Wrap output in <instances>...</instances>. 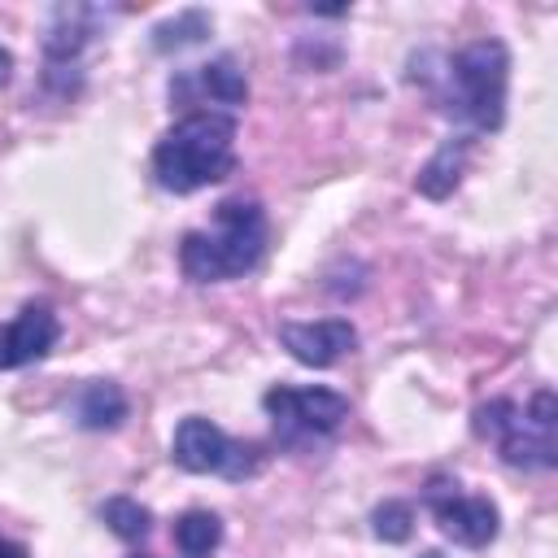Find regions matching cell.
Instances as JSON below:
<instances>
[{
	"instance_id": "obj_18",
	"label": "cell",
	"mask_w": 558,
	"mask_h": 558,
	"mask_svg": "<svg viewBox=\"0 0 558 558\" xmlns=\"http://www.w3.org/2000/svg\"><path fill=\"white\" fill-rule=\"evenodd\" d=\"M514 418H519V405H514L510 397H493V401H484V405L475 410L471 427H475L480 440H493V445H497V440L514 427Z\"/></svg>"
},
{
	"instance_id": "obj_8",
	"label": "cell",
	"mask_w": 558,
	"mask_h": 558,
	"mask_svg": "<svg viewBox=\"0 0 558 558\" xmlns=\"http://www.w3.org/2000/svg\"><path fill=\"white\" fill-rule=\"evenodd\" d=\"M170 96L174 100H214V105H227V109H240L248 100V78L240 70L235 57H214L209 65H196V70H183L170 78Z\"/></svg>"
},
{
	"instance_id": "obj_21",
	"label": "cell",
	"mask_w": 558,
	"mask_h": 558,
	"mask_svg": "<svg viewBox=\"0 0 558 558\" xmlns=\"http://www.w3.org/2000/svg\"><path fill=\"white\" fill-rule=\"evenodd\" d=\"M135 558H148V554H135Z\"/></svg>"
},
{
	"instance_id": "obj_2",
	"label": "cell",
	"mask_w": 558,
	"mask_h": 558,
	"mask_svg": "<svg viewBox=\"0 0 558 558\" xmlns=\"http://www.w3.org/2000/svg\"><path fill=\"white\" fill-rule=\"evenodd\" d=\"M266 253V214L257 201L231 196L214 209V231H187L179 266L192 283H227L248 275Z\"/></svg>"
},
{
	"instance_id": "obj_3",
	"label": "cell",
	"mask_w": 558,
	"mask_h": 558,
	"mask_svg": "<svg viewBox=\"0 0 558 558\" xmlns=\"http://www.w3.org/2000/svg\"><path fill=\"white\" fill-rule=\"evenodd\" d=\"M449 113L471 122L475 131H497L506 118V87H510V52L501 39H475L453 52L449 61Z\"/></svg>"
},
{
	"instance_id": "obj_15",
	"label": "cell",
	"mask_w": 558,
	"mask_h": 558,
	"mask_svg": "<svg viewBox=\"0 0 558 558\" xmlns=\"http://www.w3.org/2000/svg\"><path fill=\"white\" fill-rule=\"evenodd\" d=\"M205 35H209V13L205 9H183L179 17L153 26V48L157 52H179L187 44H201Z\"/></svg>"
},
{
	"instance_id": "obj_14",
	"label": "cell",
	"mask_w": 558,
	"mask_h": 558,
	"mask_svg": "<svg viewBox=\"0 0 558 558\" xmlns=\"http://www.w3.org/2000/svg\"><path fill=\"white\" fill-rule=\"evenodd\" d=\"M174 545L183 558H209L222 545V519L214 510H187L174 523Z\"/></svg>"
},
{
	"instance_id": "obj_1",
	"label": "cell",
	"mask_w": 558,
	"mask_h": 558,
	"mask_svg": "<svg viewBox=\"0 0 558 558\" xmlns=\"http://www.w3.org/2000/svg\"><path fill=\"white\" fill-rule=\"evenodd\" d=\"M235 170V118L218 109H196L179 118L153 148V179L174 192H201Z\"/></svg>"
},
{
	"instance_id": "obj_12",
	"label": "cell",
	"mask_w": 558,
	"mask_h": 558,
	"mask_svg": "<svg viewBox=\"0 0 558 558\" xmlns=\"http://www.w3.org/2000/svg\"><path fill=\"white\" fill-rule=\"evenodd\" d=\"M466 153H471V135H449L418 170L414 187L427 196V201H445L458 183H462V170H466Z\"/></svg>"
},
{
	"instance_id": "obj_17",
	"label": "cell",
	"mask_w": 558,
	"mask_h": 558,
	"mask_svg": "<svg viewBox=\"0 0 558 558\" xmlns=\"http://www.w3.org/2000/svg\"><path fill=\"white\" fill-rule=\"evenodd\" d=\"M371 532L384 541V545H401V541H410V532H414V506L410 501H379L375 506V514H371Z\"/></svg>"
},
{
	"instance_id": "obj_11",
	"label": "cell",
	"mask_w": 558,
	"mask_h": 558,
	"mask_svg": "<svg viewBox=\"0 0 558 558\" xmlns=\"http://www.w3.org/2000/svg\"><path fill=\"white\" fill-rule=\"evenodd\" d=\"M92 22H96V9H83V4H61L52 9V22H48V35H44V57L52 70H65L78 61L87 35H92Z\"/></svg>"
},
{
	"instance_id": "obj_10",
	"label": "cell",
	"mask_w": 558,
	"mask_h": 558,
	"mask_svg": "<svg viewBox=\"0 0 558 558\" xmlns=\"http://www.w3.org/2000/svg\"><path fill=\"white\" fill-rule=\"evenodd\" d=\"M497 453H501V462H510L519 471H554L558 466V432H545V427L527 423V414L519 405V418L497 440Z\"/></svg>"
},
{
	"instance_id": "obj_13",
	"label": "cell",
	"mask_w": 558,
	"mask_h": 558,
	"mask_svg": "<svg viewBox=\"0 0 558 558\" xmlns=\"http://www.w3.org/2000/svg\"><path fill=\"white\" fill-rule=\"evenodd\" d=\"M126 414H131V401H126V392H122L113 379H92V384H83V392H78V401H74V418H78V427H87V432H113V427L126 423Z\"/></svg>"
},
{
	"instance_id": "obj_6",
	"label": "cell",
	"mask_w": 558,
	"mask_h": 558,
	"mask_svg": "<svg viewBox=\"0 0 558 558\" xmlns=\"http://www.w3.org/2000/svg\"><path fill=\"white\" fill-rule=\"evenodd\" d=\"M427 510L436 514L440 532L453 541V545H466V549H484L488 541H497L501 532V514L488 497H466L458 493V480H432L427 493H423Z\"/></svg>"
},
{
	"instance_id": "obj_7",
	"label": "cell",
	"mask_w": 558,
	"mask_h": 558,
	"mask_svg": "<svg viewBox=\"0 0 558 558\" xmlns=\"http://www.w3.org/2000/svg\"><path fill=\"white\" fill-rule=\"evenodd\" d=\"M279 344L301 362V366H336L344 353L357 344V327L349 318H314V323H283Z\"/></svg>"
},
{
	"instance_id": "obj_9",
	"label": "cell",
	"mask_w": 558,
	"mask_h": 558,
	"mask_svg": "<svg viewBox=\"0 0 558 558\" xmlns=\"http://www.w3.org/2000/svg\"><path fill=\"white\" fill-rule=\"evenodd\" d=\"M61 336V323L48 305H26L13 323L0 327V371H13V366H31L39 362Z\"/></svg>"
},
{
	"instance_id": "obj_4",
	"label": "cell",
	"mask_w": 558,
	"mask_h": 558,
	"mask_svg": "<svg viewBox=\"0 0 558 558\" xmlns=\"http://www.w3.org/2000/svg\"><path fill=\"white\" fill-rule=\"evenodd\" d=\"M170 458L174 466L192 471V475H227V480H244L257 471V445H244V440H231L218 423L192 414L174 427V440H170Z\"/></svg>"
},
{
	"instance_id": "obj_16",
	"label": "cell",
	"mask_w": 558,
	"mask_h": 558,
	"mask_svg": "<svg viewBox=\"0 0 558 558\" xmlns=\"http://www.w3.org/2000/svg\"><path fill=\"white\" fill-rule=\"evenodd\" d=\"M100 519H105V523H109V532H113V536H122L126 545H140V541L148 536V527H153L148 506H140L135 497H109V501L100 506Z\"/></svg>"
},
{
	"instance_id": "obj_5",
	"label": "cell",
	"mask_w": 558,
	"mask_h": 558,
	"mask_svg": "<svg viewBox=\"0 0 558 558\" xmlns=\"http://www.w3.org/2000/svg\"><path fill=\"white\" fill-rule=\"evenodd\" d=\"M266 414L275 418V432L283 445H301L314 436H331L349 418V397L336 388H270L262 397Z\"/></svg>"
},
{
	"instance_id": "obj_20",
	"label": "cell",
	"mask_w": 558,
	"mask_h": 558,
	"mask_svg": "<svg viewBox=\"0 0 558 558\" xmlns=\"http://www.w3.org/2000/svg\"><path fill=\"white\" fill-rule=\"evenodd\" d=\"M0 558H31V554L17 541H0Z\"/></svg>"
},
{
	"instance_id": "obj_19",
	"label": "cell",
	"mask_w": 558,
	"mask_h": 558,
	"mask_svg": "<svg viewBox=\"0 0 558 558\" xmlns=\"http://www.w3.org/2000/svg\"><path fill=\"white\" fill-rule=\"evenodd\" d=\"M523 414H527V423H536V427H545V432H558V401H554L549 388H536L532 401L523 405Z\"/></svg>"
}]
</instances>
